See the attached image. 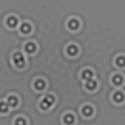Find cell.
Wrapping results in <instances>:
<instances>
[{
  "instance_id": "6da1fadb",
  "label": "cell",
  "mask_w": 125,
  "mask_h": 125,
  "mask_svg": "<svg viewBox=\"0 0 125 125\" xmlns=\"http://www.w3.org/2000/svg\"><path fill=\"white\" fill-rule=\"evenodd\" d=\"M14 62L16 65V67L21 68L25 65V60L23 57V55L21 52H17L14 55Z\"/></svg>"
},
{
  "instance_id": "7a4b0ae2",
  "label": "cell",
  "mask_w": 125,
  "mask_h": 125,
  "mask_svg": "<svg viewBox=\"0 0 125 125\" xmlns=\"http://www.w3.org/2000/svg\"><path fill=\"white\" fill-rule=\"evenodd\" d=\"M6 23H7V25H8L9 27L14 28L18 25V20L14 17H10L7 19V21H6Z\"/></svg>"
},
{
  "instance_id": "3957f363",
  "label": "cell",
  "mask_w": 125,
  "mask_h": 125,
  "mask_svg": "<svg viewBox=\"0 0 125 125\" xmlns=\"http://www.w3.org/2000/svg\"><path fill=\"white\" fill-rule=\"evenodd\" d=\"M82 77H83V79L86 80V81L91 80L92 78H93V73H92V71H90L85 70L83 72V74H82Z\"/></svg>"
},
{
  "instance_id": "277c9868",
  "label": "cell",
  "mask_w": 125,
  "mask_h": 125,
  "mask_svg": "<svg viewBox=\"0 0 125 125\" xmlns=\"http://www.w3.org/2000/svg\"><path fill=\"white\" fill-rule=\"evenodd\" d=\"M20 30H21V32H22V33L28 34L29 32L31 31V27H30V25H29V24H27V23H24V24H22L21 25Z\"/></svg>"
},
{
  "instance_id": "5b68a950",
  "label": "cell",
  "mask_w": 125,
  "mask_h": 125,
  "mask_svg": "<svg viewBox=\"0 0 125 125\" xmlns=\"http://www.w3.org/2000/svg\"><path fill=\"white\" fill-rule=\"evenodd\" d=\"M25 52H27V53L30 54V53H32V52H35L36 46L34 44H32V43H28V44L25 45Z\"/></svg>"
},
{
  "instance_id": "8992f818",
  "label": "cell",
  "mask_w": 125,
  "mask_h": 125,
  "mask_svg": "<svg viewBox=\"0 0 125 125\" xmlns=\"http://www.w3.org/2000/svg\"><path fill=\"white\" fill-rule=\"evenodd\" d=\"M97 82L94 81V80H89L87 82L86 85H85V86H86V88L88 89V90H94V89H96L97 87Z\"/></svg>"
},
{
  "instance_id": "52a82bcc",
  "label": "cell",
  "mask_w": 125,
  "mask_h": 125,
  "mask_svg": "<svg viewBox=\"0 0 125 125\" xmlns=\"http://www.w3.org/2000/svg\"><path fill=\"white\" fill-rule=\"evenodd\" d=\"M68 26L72 30H75V29H77L78 28V26H79V23H78L77 20H71L68 23Z\"/></svg>"
},
{
  "instance_id": "ba28073f",
  "label": "cell",
  "mask_w": 125,
  "mask_h": 125,
  "mask_svg": "<svg viewBox=\"0 0 125 125\" xmlns=\"http://www.w3.org/2000/svg\"><path fill=\"white\" fill-rule=\"evenodd\" d=\"M67 53L70 55H75L78 53V48L76 46L71 45L67 48Z\"/></svg>"
},
{
  "instance_id": "9c48e42d",
  "label": "cell",
  "mask_w": 125,
  "mask_h": 125,
  "mask_svg": "<svg viewBox=\"0 0 125 125\" xmlns=\"http://www.w3.org/2000/svg\"><path fill=\"white\" fill-rule=\"evenodd\" d=\"M35 87H36V89H37V90H43V89H44V87H45L44 82L41 79L37 80L35 83Z\"/></svg>"
},
{
  "instance_id": "30bf717a",
  "label": "cell",
  "mask_w": 125,
  "mask_h": 125,
  "mask_svg": "<svg viewBox=\"0 0 125 125\" xmlns=\"http://www.w3.org/2000/svg\"><path fill=\"white\" fill-rule=\"evenodd\" d=\"M83 113L85 116H90L93 113V109L90 106H85L83 108Z\"/></svg>"
},
{
  "instance_id": "8fae6325",
  "label": "cell",
  "mask_w": 125,
  "mask_h": 125,
  "mask_svg": "<svg viewBox=\"0 0 125 125\" xmlns=\"http://www.w3.org/2000/svg\"><path fill=\"white\" fill-rule=\"evenodd\" d=\"M8 104L10 105V106H11V107H15L16 105L18 104V99H17V97H15L14 96H12V97H10L8 98Z\"/></svg>"
},
{
  "instance_id": "7c38bea8",
  "label": "cell",
  "mask_w": 125,
  "mask_h": 125,
  "mask_svg": "<svg viewBox=\"0 0 125 125\" xmlns=\"http://www.w3.org/2000/svg\"><path fill=\"white\" fill-rule=\"evenodd\" d=\"M113 98L116 102H121V101L124 100V95L121 92H116V93L114 94Z\"/></svg>"
},
{
  "instance_id": "4fadbf2b",
  "label": "cell",
  "mask_w": 125,
  "mask_h": 125,
  "mask_svg": "<svg viewBox=\"0 0 125 125\" xmlns=\"http://www.w3.org/2000/svg\"><path fill=\"white\" fill-rule=\"evenodd\" d=\"M64 122L67 124H71L74 123V116L71 114H68L64 117Z\"/></svg>"
},
{
  "instance_id": "5bb4252c",
  "label": "cell",
  "mask_w": 125,
  "mask_h": 125,
  "mask_svg": "<svg viewBox=\"0 0 125 125\" xmlns=\"http://www.w3.org/2000/svg\"><path fill=\"white\" fill-rule=\"evenodd\" d=\"M113 82L114 84H116L117 85H120L123 82V78L120 76V75H115V76L113 78Z\"/></svg>"
},
{
  "instance_id": "9a60e30c",
  "label": "cell",
  "mask_w": 125,
  "mask_h": 125,
  "mask_svg": "<svg viewBox=\"0 0 125 125\" xmlns=\"http://www.w3.org/2000/svg\"><path fill=\"white\" fill-rule=\"evenodd\" d=\"M50 106H51V105L49 104V103H48L47 101H46L44 99L41 101V107L42 109L47 110V109H48L49 107H50Z\"/></svg>"
},
{
  "instance_id": "2e32d148",
  "label": "cell",
  "mask_w": 125,
  "mask_h": 125,
  "mask_svg": "<svg viewBox=\"0 0 125 125\" xmlns=\"http://www.w3.org/2000/svg\"><path fill=\"white\" fill-rule=\"evenodd\" d=\"M116 64L119 66V67H124L125 64V60L124 57H118L116 60Z\"/></svg>"
},
{
  "instance_id": "e0dca14e",
  "label": "cell",
  "mask_w": 125,
  "mask_h": 125,
  "mask_svg": "<svg viewBox=\"0 0 125 125\" xmlns=\"http://www.w3.org/2000/svg\"><path fill=\"white\" fill-rule=\"evenodd\" d=\"M44 100L47 101L48 103H49V104L52 105V104L54 103V101H55V98L53 97V96H52V95H48V96H47L45 98H44Z\"/></svg>"
},
{
  "instance_id": "ac0fdd59",
  "label": "cell",
  "mask_w": 125,
  "mask_h": 125,
  "mask_svg": "<svg viewBox=\"0 0 125 125\" xmlns=\"http://www.w3.org/2000/svg\"><path fill=\"white\" fill-rule=\"evenodd\" d=\"M0 110L2 113H6V112L8 111V105L7 104H6L4 102H2L0 104Z\"/></svg>"
},
{
  "instance_id": "d6986e66",
  "label": "cell",
  "mask_w": 125,
  "mask_h": 125,
  "mask_svg": "<svg viewBox=\"0 0 125 125\" xmlns=\"http://www.w3.org/2000/svg\"><path fill=\"white\" fill-rule=\"evenodd\" d=\"M16 124L24 125V124H25V120H23L22 118H20V119H18L17 121H16Z\"/></svg>"
}]
</instances>
